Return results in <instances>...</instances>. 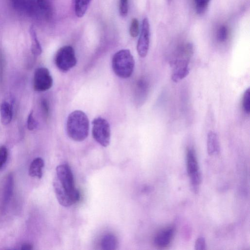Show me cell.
Listing matches in <instances>:
<instances>
[{
  "label": "cell",
  "instance_id": "cell-24",
  "mask_svg": "<svg viewBox=\"0 0 250 250\" xmlns=\"http://www.w3.org/2000/svg\"><path fill=\"white\" fill-rule=\"evenodd\" d=\"M42 12L48 15L50 10V0H36Z\"/></svg>",
  "mask_w": 250,
  "mask_h": 250
},
{
  "label": "cell",
  "instance_id": "cell-12",
  "mask_svg": "<svg viewBox=\"0 0 250 250\" xmlns=\"http://www.w3.org/2000/svg\"><path fill=\"white\" fill-rule=\"evenodd\" d=\"M13 116L12 108L7 102H3L0 106V118L1 124L8 125L11 121Z\"/></svg>",
  "mask_w": 250,
  "mask_h": 250
},
{
  "label": "cell",
  "instance_id": "cell-15",
  "mask_svg": "<svg viewBox=\"0 0 250 250\" xmlns=\"http://www.w3.org/2000/svg\"><path fill=\"white\" fill-rule=\"evenodd\" d=\"M29 33L31 40V52L34 56H39L42 52V49L33 26L30 27Z\"/></svg>",
  "mask_w": 250,
  "mask_h": 250
},
{
  "label": "cell",
  "instance_id": "cell-17",
  "mask_svg": "<svg viewBox=\"0 0 250 250\" xmlns=\"http://www.w3.org/2000/svg\"><path fill=\"white\" fill-rule=\"evenodd\" d=\"M149 88V83L145 78L138 81L137 83V95L141 99L144 100L146 96Z\"/></svg>",
  "mask_w": 250,
  "mask_h": 250
},
{
  "label": "cell",
  "instance_id": "cell-11",
  "mask_svg": "<svg viewBox=\"0 0 250 250\" xmlns=\"http://www.w3.org/2000/svg\"><path fill=\"white\" fill-rule=\"evenodd\" d=\"M207 151L209 155L217 154L220 150L218 138L217 134L212 131H209L207 136Z\"/></svg>",
  "mask_w": 250,
  "mask_h": 250
},
{
  "label": "cell",
  "instance_id": "cell-2",
  "mask_svg": "<svg viewBox=\"0 0 250 250\" xmlns=\"http://www.w3.org/2000/svg\"><path fill=\"white\" fill-rule=\"evenodd\" d=\"M89 124L87 115L81 110H75L68 116L66 132L68 137L76 142L84 140L89 132Z\"/></svg>",
  "mask_w": 250,
  "mask_h": 250
},
{
  "label": "cell",
  "instance_id": "cell-19",
  "mask_svg": "<svg viewBox=\"0 0 250 250\" xmlns=\"http://www.w3.org/2000/svg\"><path fill=\"white\" fill-rule=\"evenodd\" d=\"M242 107L247 114L250 113V89L248 88L244 92L242 97Z\"/></svg>",
  "mask_w": 250,
  "mask_h": 250
},
{
  "label": "cell",
  "instance_id": "cell-21",
  "mask_svg": "<svg viewBox=\"0 0 250 250\" xmlns=\"http://www.w3.org/2000/svg\"><path fill=\"white\" fill-rule=\"evenodd\" d=\"M228 36V28L224 25L221 26L219 28L217 33V39L218 41L221 42H224L227 40Z\"/></svg>",
  "mask_w": 250,
  "mask_h": 250
},
{
  "label": "cell",
  "instance_id": "cell-8",
  "mask_svg": "<svg viewBox=\"0 0 250 250\" xmlns=\"http://www.w3.org/2000/svg\"><path fill=\"white\" fill-rule=\"evenodd\" d=\"M52 85L53 79L48 69L44 67L38 68L34 75V89L36 91L43 92L49 89Z\"/></svg>",
  "mask_w": 250,
  "mask_h": 250
},
{
  "label": "cell",
  "instance_id": "cell-23",
  "mask_svg": "<svg viewBox=\"0 0 250 250\" xmlns=\"http://www.w3.org/2000/svg\"><path fill=\"white\" fill-rule=\"evenodd\" d=\"M13 7L17 10L25 12L28 0H11Z\"/></svg>",
  "mask_w": 250,
  "mask_h": 250
},
{
  "label": "cell",
  "instance_id": "cell-22",
  "mask_svg": "<svg viewBox=\"0 0 250 250\" xmlns=\"http://www.w3.org/2000/svg\"><path fill=\"white\" fill-rule=\"evenodd\" d=\"M129 33L130 36L133 38L137 37L139 33V24L136 18L132 20L129 28Z\"/></svg>",
  "mask_w": 250,
  "mask_h": 250
},
{
  "label": "cell",
  "instance_id": "cell-7",
  "mask_svg": "<svg viewBox=\"0 0 250 250\" xmlns=\"http://www.w3.org/2000/svg\"><path fill=\"white\" fill-rule=\"evenodd\" d=\"M92 136L94 140L103 146L106 147L110 143V128L108 122L99 117L92 122Z\"/></svg>",
  "mask_w": 250,
  "mask_h": 250
},
{
  "label": "cell",
  "instance_id": "cell-28",
  "mask_svg": "<svg viewBox=\"0 0 250 250\" xmlns=\"http://www.w3.org/2000/svg\"><path fill=\"white\" fill-rule=\"evenodd\" d=\"M8 156V151L5 146L0 147V168L6 161Z\"/></svg>",
  "mask_w": 250,
  "mask_h": 250
},
{
  "label": "cell",
  "instance_id": "cell-13",
  "mask_svg": "<svg viewBox=\"0 0 250 250\" xmlns=\"http://www.w3.org/2000/svg\"><path fill=\"white\" fill-rule=\"evenodd\" d=\"M44 167V161L41 158H36L33 160L29 167V174L33 177L39 179L42 176V168Z\"/></svg>",
  "mask_w": 250,
  "mask_h": 250
},
{
  "label": "cell",
  "instance_id": "cell-18",
  "mask_svg": "<svg viewBox=\"0 0 250 250\" xmlns=\"http://www.w3.org/2000/svg\"><path fill=\"white\" fill-rule=\"evenodd\" d=\"M210 0H194L195 10L198 14L204 13L207 10Z\"/></svg>",
  "mask_w": 250,
  "mask_h": 250
},
{
  "label": "cell",
  "instance_id": "cell-4",
  "mask_svg": "<svg viewBox=\"0 0 250 250\" xmlns=\"http://www.w3.org/2000/svg\"><path fill=\"white\" fill-rule=\"evenodd\" d=\"M135 61L130 51L122 49L117 52L112 59V67L115 74L119 77H130L134 70Z\"/></svg>",
  "mask_w": 250,
  "mask_h": 250
},
{
  "label": "cell",
  "instance_id": "cell-14",
  "mask_svg": "<svg viewBox=\"0 0 250 250\" xmlns=\"http://www.w3.org/2000/svg\"><path fill=\"white\" fill-rule=\"evenodd\" d=\"M101 244L103 250H114L117 247L118 240L114 235L107 234L103 237Z\"/></svg>",
  "mask_w": 250,
  "mask_h": 250
},
{
  "label": "cell",
  "instance_id": "cell-25",
  "mask_svg": "<svg viewBox=\"0 0 250 250\" xmlns=\"http://www.w3.org/2000/svg\"><path fill=\"white\" fill-rule=\"evenodd\" d=\"M37 126V123L33 116V111L29 113L27 120V126L29 130H34Z\"/></svg>",
  "mask_w": 250,
  "mask_h": 250
},
{
  "label": "cell",
  "instance_id": "cell-1",
  "mask_svg": "<svg viewBox=\"0 0 250 250\" xmlns=\"http://www.w3.org/2000/svg\"><path fill=\"white\" fill-rule=\"evenodd\" d=\"M56 176L53 187L56 198L60 205L68 207L80 199L79 190L75 188L73 173L66 164L58 166L56 169Z\"/></svg>",
  "mask_w": 250,
  "mask_h": 250
},
{
  "label": "cell",
  "instance_id": "cell-16",
  "mask_svg": "<svg viewBox=\"0 0 250 250\" xmlns=\"http://www.w3.org/2000/svg\"><path fill=\"white\" fill-rule=\"evenodd\" d=\"M91 0H75V11L79 18L83 17L88 6Z\"/></svg>",
  "mask_w": 250,
  "mask_h": 250
},
{
  "label": "cell",
  "instance_id": "cell-6",
  "mask_svg": "<svg viewBox=\"0 0 250 250\" xmlns=\"http://www.w3.org/2000/svg\"><path fill=\"white\" fill-rule=\"evenodd\" d=\"M55 63L62 72L68 71L74 67L77 63V59L73 48L70 45L60 48L55 55Z\"/></svg>",
  "mask_w": 250,
  "mask_h": 250
},
{
  "label": "cell",
  "instance_id": "cell-3",
  "mask_svg": "<svg viewBox=\"0 0 250 250\" xmlns=\"http://www.w3.org/2000/svg\"><path fill=\"white\" fill-rule=\"evenodd\" d=\"M193 51V47L189 44H184L178 50L175 58L171 62V79L173 82H178L189 74V63Z\"/></svg>",
  "mask_w": 250,
  "mask_h": 250
},
{
  "label": "cell",
  "instance_id": "cell-29",
  "mask_svg": "<svg viewBox=\"0 0 250 250\" xmlns=\"http://www.w3.org/2000/svg\"><path fill=\"white\" fill-rule=\"evenodd\" d=\"M42 107L43 108V111L45 114H47L48 112V106L47 103V102L45 100H43L42 103Z\"/></svg>",
  "mask_w": 250,
  "mask_h": 250
},
{
  "label": "cell",
  "instance_id": "cell-26",
  "mask_svg": "<svg viewBox=\"0 0 250 250\" xmlns=\"http://www.w3.org/2000/svg\"><path fill=\"white\" fill-rule=\"evenodd\" d=\"M206 240L203 236H199L195 241L194 249L196 250H206Z\"/></svg>",
  "mask_w": 250,
  "mask_h": 250
},
{
  "label": "cell",
  "instance_id": "cell-27",
  "mask_svg": "<svg viewBox=\"0 0 250 250\" xmlns=\"http://www.w3.org/2000/svg\"><path fill=\"white\" fill-rule=\"evenodd\" d=\"M119 12L120 15L125 17L128 13V0H120Z\"/></svg>",
  "mask_w": 250,
  "mask_h": 250
},
{
  "label": "cell",
  "instance_id": "cell-10",
  "mask_svg": "<svg viewBox=\"0 0 250 250\" xmlns=\"http://www.w3.org/2000/svg\"><path fill=\"white\" fill-rule=\"evenodd\" d=\"M175 232L173 226L167 227L159 231L155 236V245L160 248L167 247L171 243Z\"/></svg>",
  "mask_w": 250,
  "mask_h": 250
},
{
  "label": "cell",
  "instance_id": "cell-9",
  "mask_svg": "<svg viewBox=\"0 0 250 250\" xmlns=\"http://www.w3.org/2000/svg\"><path fill=\"white\" fill-rule=\"evenodd\" d=\"M150 40V25L147 18L142 21L141 32L137 45V50L139 55L145 57L148 52Z\"/></svg>",
  "mask_w": 250,
  "mask_h": 250
},
{
  "label": "cell",
  "instance_id": "cell-20",
  "mask_svg": "<svg viewBox=\"0 0 250 250\" xmlns=\"http://www.w3.org/2000/svg\"><path fill=\"white\" fill-rule=\"evenodd\" d=\"M13 182L12 176L11 174L9 175L6 180L4 191V201L5 202H7L11 197L13 188Z\"/></svg>",
  "mask_w": 250,
  "mask_h": 250
},
{
  "label": "cell",
  "instance_id": "cell-30",
  "mask_svg": "<svg viewBox=\"0 0 250 250\" xmlns=\"http://www.w3.org/2000/svg\"><path fill=\"white\" fill-rule=\"evenodd\" d=\"M33 249V247L29 244H24L21 246V249L25 250H30Z\"/></svg>",
  "mask_w": 250,
  "mask_h": 250
},
{
  "label": "cell",
  "instance_id": "cell-5",
  "mask_svg": "<svg viewBox=\"0 0 250 250\" xmlns=\"http://www.w3.org/2000/svg\"><path fill=\"white\" fill-rule=\"evenodd\" d=\"M186 158L190 187L192 190L197 193L201 184V176L195 151L192 147H188L187 148Z\"/></svg>",
  "mask_w": 250,
  "mask_h": 250
}]
</instances>
